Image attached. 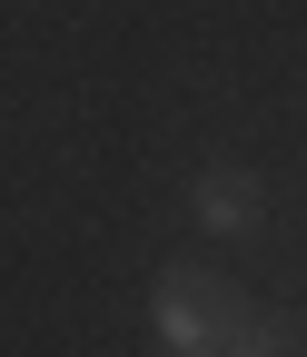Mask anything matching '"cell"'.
<instances>
[{"instance_id": "cell-1", "label": "cell", "mask_w": 307, "mask_h": 357, "mask_svg": "<svg viewBox=\"0 0 307 357\" xmlns=\"http://www.w3.org/2000/svg\"><path fill=\"white\" fill-rule=\"evenodd\" d=\"M149 318H159V357H218L238 337L248 318V298L218 278V268H159V298H149Z\"/></svg>"}, {"instance_id": "cell-2", "label": "cell", "mask_w": 307, "mask_h": 357, "mask_svg": "<svg viewBox=\"0 0 307 357\" xmlns=\"http://www.w3.org/2000/svg\"><path fill=\"white\" fill-rule=\"evenodd\" d=\"M198 229H218V238H248L258 229V189H248L238 169H208L198 178Z\"/></svg>"}, {"instance_id": "cell-3", "label": "cell", "mask_w": 307, "mask_h": 357, "mask_svg": "<svg viewBox=\"0 0 307 357\" xmlns=\"http://www.w3.org/2000/svg\"><path fill=\"white\" fill-rule=\"evenodd\" d=\"M218 357H307V347H297V328H288V318H258V307H248L238 337L218 347Z\"/></svg>"}]
</instances>
